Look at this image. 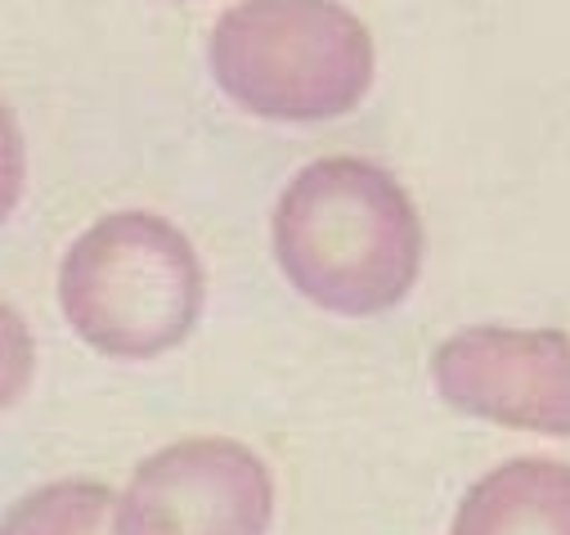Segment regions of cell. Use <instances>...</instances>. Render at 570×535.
Returning a JSON list of instances; mask_svg holds the SVG:
<instances>
[{
	"instance_id": "cell-1",
	"label": "cell",
	"mask_w": 570,
	"mask_h": 535,
	"mask_svg": "<svg viewBox=\"0 0 570 535\" xmlns=\"http://www.w3.org/2000/svg\"><path fill=\"white\" fill-rule=\"evenodd\" d=\"M274 256L306 302L364 320L400 307L417 284L422 221L377 163L320 158L278 194Z\"/></svg>"
},
{
	"instance_id": "cell-2",
	"label": "cell",
	"mask_w": 570,
	"mask_h": 535,
	"mask_svg": "<svg viewBox=\"0 0 570 535\" xmlns=\"http://www.w3.org/2000/svg\"><path fill=\"white\" fill-rule=\"evenodd\" d=\"M207 280L194 243L154 212L95 221L59 265V307L72 333L112 360H154L203 315Z\"/></svg>"
},
{
	"instance_id": "cell-3",
	"label": "cell",
	"mask_w": 570,
	"mask_h": 535,
	"mask_svg": "<svg viewBox=\"0 0 570 535\" xmlns=\"http://www.w3.org/2000/svg\"><path fill=\"white\" fill-rule=\"evenodd\" d=\"M216 86L269 121H328L373 86V37L342 0H238L212 28Z\"/></svg>"
},
{
	"instance_id": "cell-4",
	"label": "cell",
	"mask_w": 570,
	"mask_h": 535,
	"mask_svg": "<svg viewBox=\"0 0 570 535\" xmlns=\"http://www.w3.org/2000/svg\"><path fill=\"white\" fill-rule=\"evenodd\" d=\"M269 517V468L229 437L163 446L117 495V535H265Z\"/></svg>"
},
{
	"instance_id": "cell-5",
	"label": "cell",
	"mask_w": 570,
	"mask_h": 535,
	"mask_svg": "<svg viewBox=\"0 0 570 535\" xmlns=\"http://www.w3.org/2000/svg\"><path fill=\"white\" fill-rule=\"evenodd\" d=\"M432 382L459 415L570 437V338L561 329H463L436 347Z\"/></svg>"
},
{
	"instance_id": "cell-6",
	"label": "cell",
	"mask_w": 570,
	"mask_h": 535,
	"mask_svg": "<svg viewBox=\"0 0 570 535\" xmlns=\"http://www.w3.org/2000/svg\"><path fill=\"white\" fill-rule=\"evenodd\" d=\"M450 535H570V464L508 459L459 504Z\"/></svg>"
},
{
	"instance_id": "cell-7",
	"label": "cell",
	"mask_w": 570,
	"mask_h": 535,
	"mask_svg": "<svg viewBox=\"0 0 570 535\" xmlns=\"http://www.w3.org/2000/svg\"><path fill=\"white\" fill-rule=\"evenodd\" d=\"M0 535H117V495L104 481H50L6 513Z\"/></svg>"
},
{
	"instance_id": "cell-8",
	"label": "cell",
	"mask_w": 570,
	"mask_h": 535,
	"mask_svg": "<svg viewBox=\"0 0 570 535\" xmlns=\"http://www.w3.org/2000/svg\"><path fill=\"white\" fill-rule=\"evenodd\" d=\"M32 369H37L32 329L23 324V315L10 302H0V410H10L14 400L28 391Z\"/></svg>"
},
{
	"instance_id": "cell-9",
	"label": "cell",
	"mask_w": 570,
	"mask_h": 535,
	"mask_svg": "<svg viewBox=\"0 0 570 535\" xmlns=\"http://www.w3.org/2000/svg\"><path fill=\"white\" fill-rule=\"evenodd\" d=\"M23 181H28V154H23V130L10 113V104L0 99V221H6L19 198H23Z\"/></svg>"
}]
</instances>
